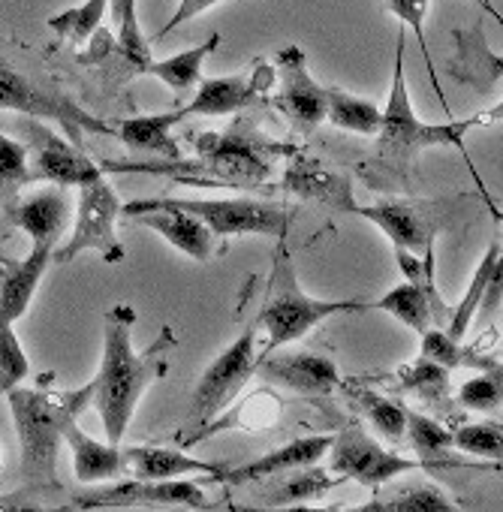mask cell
I'll use <instances>...</instances> for the list:
<instances>
[{"mask_svg": "<svg viewBox=\"0 0 503 512\" xmlns=\"http://www.w3.org/2000/svg\"><path fill=\"white\" fill-rule=\"evenodd\" d=\"M136 311L130 305H112L103 314V359L91 383V407H97L106 440L121 446L142 395L169 374L172 353L178 347L175 329L163 326L145 347H133Z\"/></svg>", "mask_w": 503, "mask_h": 512, "instance_id": "obj_1", "label": "cell"}, {"mask_svg": "<svg viewBox=\"0 0 503 512\" xmlns=\"http://www.w3.org/2000/svg\"><path fill=\"white\" fill-rule=\"evenodd\" d=\"M7 404L16 422L22 473L28 485H40L49 491L58 488L55 467L64 446V431L91 407V383L70 392H49L46 386H16L13 392H7Z\"/></svg>", "mask_w": 503, "mask_h": 512, "instance_id": "obj_2", "label": "cell"}, {"mask_svg": "<svg viewBox=\"0 0 503 512\" xmlns=\"http://www.w3.org/2000/svg\"><path fill=\"white\" fill-rule=\"evenodd\" d=\"M362 311H368V302H362V299H314V296H308L299 284L287 238H278L269 284H266V299H263V308L257 317V326L266 329V344H263V350H257V362L302 341L314 326H320L329 317L362 314Z\"/></svg>", "mask_w": 503, "mask_h": 512, "instance_id": "obj_3", "label": "cell"}, {"mask_svg": "<svg viewBox=\"0 0 503 512\" xmlns=\"http://www.w3.org/2000/svg\"><path fill=\"white\" fill-rule=\"evenodd\" d=\"M199 154V175L205 187H263L272 178L275 160L296 154L293 145L260 133L254 118H238L226 133L193 136Z\"/></svg>", "mask_w": 503, "mask_h": 512, "instance_id": "obj_4", "label": "cell"}, {"mask_svg": "<svg viewBox=\"0 0 503 512\" xmlns=\"http://www.w3.org/2000/svg\"><path fill=\"white\" fill-rule=\"evenodd\" d=\"M404 49H407V37L404 31L398 34V43H395V70H392V94H389V103L383 112V121H380V148H392V151H401V154H419L425 148H437V145H455L464 151V136L467 130L479 127V124H488L500 115V106L491 109V115H476V118H467V121H452V124H425L416 118L413 112V103H410V94H407V79H404Z\"/></svg>", "mask_w": 503, "mask_h": 512, "instance_id": "obj_5", "label": "cell"}, {"mask_svg": "<svg viewBox=\"0 0 503 512\" xmlns=\"http://www.w3.org/2000/svg\"><path fill=\"white\" fill-rule=\"evenodd\" d=\"M257 329H260L257 323H250L202 371V377L193 389V398H190V410H187V419L196 431L211 425L241 395V389L250 383V377L257 374Z\"/></svg>", "mask_w": 503, "mask_h": 512, "instance_id": "obj_6", "label": "cell"}, {"mask_svg": "<svg viewBox=\"0 0 503 512\" xmlns=\"http://www.w3.org/2000/svg\"><path fill=\"white\" fill-rule=\"evenodd\" d=\"M118 217H121V199L109 184L106 172L79 184V214L73 232L61 247H55L52 263H73L85 250H97L109 266L124 263L127 247L121 244L115 229Z\"/></svg>", "mask_w": 503, "mask_h": 512, "instance_id": "obj_7", "label": "cell"}, {"mask_svg": "<svg viewBox=\"0 0 503 512\" xmlns=\"http://www.w3.org/2000/svg\"><path fill=\"white\" fill-rule=\"evenodd\" d=\"M175 208L199 217L211 235L217 238H235V235H266V238H287L290 223L296 220V208L287 202L272 199H247V196H229V199H172Z\"/></svg>", "mask_w": 503, "mask_h": 512, "instance_id": "obj_8", "label": "cell"}, {"mask_svg": "<svg viewBox=\"0 0 503 512\" xmlns=\"http://www.w3.org/2000/svg\"><path fill=\"white\" fill-rule=\"evenodd\" d=\"M73 509H211L205 488L193 479H121L88 488L70 500Z\"/></svg>", "mask_w": 503, "mask_h": 512, "instance_id": "obj_9", "label": "cell"}, {"mask_svg": "<svg viewBox=\"0 0 503 512\" xmlns=\"http://www.w3.org/2000/svg\"><path fill=\"white\" fill-rule=\"evenodd\" d=\"M329 470L338 473V479H353L365 488H380L383 482L422 470L416 458H404L386 446H380L359 422L344 425V431L335 434L329 446Z\"/></svg>", "mask_w": 503, "mask_h": 512, "instance_id": "obj_10", "label": "cell"}, {"mask_svg": "<svg viewBox=\"0 0 503 512\" xmlns=\"http://www.w3.org/2000/svg\"><path fill=\"white\" fill-rule=\"evenodd\" d=\"M275 79L278 91L272 106L290 121L296 133L311 136L326 121V88L311 76L308 55L296 43L275 55Z\"/></svg>", "mask_w": 503, "mask_h": 512, "instance_id": "obj_11", "label": "cell"}, {"mask_svg": "<svg viewBox=\"0 0 503 512\" xmlns=\"http://www.w3.org/2000/svg\"><path fill=\"white\" fill-rule=\"evenodd\" d=\"M0 109H10V112H22L31 115L34 121H55L70 142L79 145L82 130H94V133H112L106 124H100L97 118L79 112L73 103H67L58 94L43 91L40 85H34L28 76H22L19 70H13L10 64L0 61Z\"/></svg>", "mask_w": 503, "mask_h": 512, "instance_id": "obj_12", "label": "cell"}, {"mask_svg": "<svg viewBox=\"0 0 503 512\" xmlns=\"http://www.w3.org/2000/svg\"><path fill=\"white\" fill-rule=\"evenodd\" d=\"M28 136V184L49 181L55 187H79L106 172L76 142L64 139L40 121H31Z\"/></svg>", "mask_w": 503, "mask_h": 512, "instance_id": "obj_13", "label": "cell"}, {"mask_svg": "<svg viewBox=\"0 0 503 512\" xmlns=\"http://www.w3.org/2000/svg\"><path fill=\"white\" fill-rule=\"evenodd\" d=\"M437 202H416V199H383L374 205H356L353 214L371 220L389 241L392 247L410 250L422 256L428 247H434V238L443 229Z\"/></svg>", "mask_w": 503, "mask_h": 512, "instance_id": "obj_14", "label": "cell"}, {"mask_svg": "<svg viewBox=\"0 0 503 512\" xmlns=\"http://www.w3.org/2000/svg\"><path fill=\"white\" fill-rule=\"evenodd\" d=\"M121 214L130 217V220H136L139 226H148L163 241H169L175 250H181L184 256H190V260H196V263H208L211 260V253H214V235H211V229L199 217L175 208L166 196L124 202L121 205Z\"/></svg>", "mask_w": 503, "mask_h": 512, "instance_id": "obj_15", "label": "cell"}, {"mask_svg": "<svg viewBox=\"0 0 503 512\" xmlns=\"http://www.w3.org/2000/svg\"><path fill=\"white\" fill-rule=\"evenodd\" d=\"M275 85V70L269 64H257L250 73H235L223 79H199L196 97L184 106V118L190 115H235L254 106Z\"/></svg>", "mask_w": 503, "mask_h": 512, "instance_id": "obj_16", "label": "cell"}, {"mask_svg": "<svg viewBox=\"0 0 503 512\" xmlns=\"http://www.w3.org/2000/svg\"><path fill=\"white\" fill-rule=\"evenodd\" d=\"M335 434H308V437H296L254 461H247L241 467H223L220 473L211 476V482L220 485H247V482H263V479H275V476H287L293 470H305L314 467L332 446Z\"/></svg>", "mask_w": 503, "mask_h": 512, "instance_id": "obj_17", "label": "cell"}, {"mask_svg": "<svg viewBox=\"0 0 503 512\" xmlns=\"http://www.w3.org/2000/svg\"><path fill=\"white\" fill-rule=\"evenodd\" d=\"M257 374L296 395H332L341 389V374L335 359L320 353H272L257 362Z\"/></svg>", "mask_w": 503, "mask_h": 512, "instance_id": "obj_18", "label": "cell"}, {"mask_svg": "<svg viewBox=\"0 0 503 512\" xmlns=\"http://www.w3.org/2000/svg\"><path fill=\"white\" fill-rule=\"evenodd\" d=\"M7 223L28 232L31 247H58L70 223V196L67 187H43L28 196H19L7 208Z\"/></svg>", "mask_w": 503, "mask_h": 512, "instance_id": "obj_19", "label": "cell"}, {"mask_svg": "<svg viewBox=\"0 0 503 512\" xmlns=\"http://www.w3.org/2000/svg\"><path fill=\"white\" fill-rule=\"evenodd\" d=\"M52 253V247H31L22 260L0 256V326H16L28 314L40 281L52 266Z\"/></svg>", "mask_w": 503, "mask_h": 512, "instance_id": "obj_20", "label": "cell"}, {"mask_svg": "<svg viewBox=\"0 0 503 512\" xmlns=\"http://www.w3.org/2000/svg\"><path fill=\"white\" fill-rule=\"evenodd\" d=\"M284 190L299 196V199H311V202H323L335 211H350L359 205L353 199V181L350 175L320 163V160H311V157H296L293 154V163L284 175Z\"/></svg>", "mask_w": 503, "mask_h": 512, "instance_id": "obj_21", "label": "cell"}, {"mask_svg": "<svg viewBox=\"0 0 503 512\" xmlns=\"http://www.w3.org/2000/svg\"><path fill=\"white\" fill-rule=\"evenodd\" d=\"M121 449H124L130 479L163 482V479H187L190 473H205L211 479L214 473L223 470V467L193 458L190 452L175 449V446H121Z\"/></svg>", "mask_w": 503, "mask_h": 512, "instance_id": "obj_22", "label": "cell"}, {"mask_svg": "<svg viewBox=\"0 0 503 512\" xmlns=\"http://www.w3.org/2000/svg\"><path fill=\"white\" fill-rule=\"evenodd\" d=\"M64 443L73 452V470L79 482L97 485L106 479H118L127 476V461H124V449L115 443H103L97 437H91L88 431L79 428V422L67 425L64 431Z\"/></svg>", "mask_w": 503, "mask_h": 512, "instance_id": "obj_23", "label": "cell"}, {"mask_svg": "<svg viewBox=\"0 0 503 512\" xmlns=\"http://www.w3.org/2000/svg\"><path fill=\"white\" fill-rule=\"evenodd\" d=\"M184 121V109L160 112V115H136L127 118L118 127V139L139 154H160L166 160H178V145L172 139V130Z\"/></svg>", "mask_w": 503, "mask_h": 512, "instance_id": "obj_24", "label": "cell"}, {"mask_svg": "<svg viewBox=\"0 0 503 512\" xmlns=\"http://www.w3.org/2000/svg\"><path fill=\"white\" fill-rule=\"evenodd\" d=\"M494 281H500V235H497V238L488 244V250L482 253V260H479V266L473 269V278H470V284H467L461 302L452 308V317H449V323H446V329H443L452 341H464V335H467V329H470L476 311H479L482 302L488 299V290H491Z\"/></svg>", "mask_w": 503, "mask_h": 512, "instance_id": "obj_25", "label": "cell"}, {"mask_svg": "<svg viewBox=\"0 0 503 512\" xmlns=\"http://www.w3.org/2000/svg\"><path fill=\"white\" fill-rule=\"evenodd\" d=\"M220 46V34L214 31L208 40H202L199 46L187 49V52H178V55H169L163 61H148L139 67V73L145 76H154L160 79L166 88H172L175 94H187V91H196L199 79H202V64L208 55H214Z\"/></svg>", "mask_w": 503, "mask_h": 512, "instance_id": "obj_26", "label": "cell"}, {"mask_svg": "<svg viewBox=\"0 0 503 512\" xmlns=\"http://www.w3.org/2000/svg\"><path fill=\"white\" fill-rule=\"evenodd\" d=\"M407 434L416 449V461L422 470H437V467H452V431L443 428L437 419L422 416L416 410H407Z\"/></svg>", "mask_w": 503, "mask_h": 512, "instance_id": "obj_27", "label": "cell"}, {"mask_svg": "<svg viewBox=\"0 0 503 512\" xmlns=\"http://www.w3.org/2000/svg\"><path fill=\"white\" fill-rule=\"evenodd\" d=\"M326 121H332L338 130H350L359 136H377L383 112L377 103L347 94L341 88H326Z\"/></svg>", "mask_w": 503, "mask_h": 512, "instance_id": "obj_28", "label": "cell"}, {"mask_svg": "<svg viewBox=\"0 0 503 512\" xmlns=\"http://www.w3.org/2000/svg\"><path fill=\"white\" fill-rule=\"evenodd\" d=\"M368 311H383V314H392L395 320H401L407 329H413L416 335H425L428 329H434V314H431V305L425 299V293L404 281L398 287H392L386 296H380L377 302H368Z\"/></svg>", "mask_w": 503, "mask_h": 512, "instance_id": "obj_29", "label": "cell"}, {"mask_svg": "<svg viewBox=\"0 0 503 512\" xmlns=\"http://www.w3.org/2000/svg\"><path fill=\"white\" fill-rule=\"evenodd\" d=\"M419 338H422V344H419V353H422V356H419V359H428V362L446 368L449 374H452L455 368H482V371L497 368V362L482 359V356H473V350L461 347V341H452L443 329H428V332L419 335Z\"/></svg>", "mask_w": 503, "mask_h": 512, "instance_id": "obj_30", "label": "cell"}, {"mask_svg": "<svg viewBox=\"0 0 503 512\" xmlns=\"http://www.w3.org/2000/svg\"><path fill=\"white\" fill-rule=\"evenodd\" d=\"M109 4H112V0H85V4H79V7L64 10L61 16H52L49 19V28L64 43L82 46V43H88L100 31L103 16L109 13Z\"/></svg>", "mask_w": 503, "mask_h": 512, "instance_id": "obj_31", "label": "cell"}, {"mask_svg": "<svg viewBox=\"0 0 503 512\" xmlns=\"http://www.w3.org/2000/svg\"><path fill=\"white\" fill-rule=\"evenodd\" d=\"M356 404L365 410L368 422L377 428L380 437H386L392 443H401L407 437V410L401 404H395L392 398L377 395L371 389H359L356 392Z\"/></svg>", "mask_w": 503, "mask_h": 512, "instance_id": "obj_32", "label": "cell"}, {"mask_svg": "<svg viewBox=\"0 0 503 512\" xmlns=\"http://www.w3.org/2000/svg\"><path fill=\"white\" fill-rule=\"evenodd\" d=\"M136 4H139V0H112L109 10H112V16H115V22H118V49H121V55H124L130 64H136V70H139L142 64L151 61V55H148V40H145L142 31H139Z\"/></svg>", "mask_w": 503, "mask_h": 512, "instance_id": "obj_33", "label": "cell"}, {"mask_svg": "<svg viewBox=\"0 0 503 512\" xmlns=\"http://www.w3.org/2000/svg\"><path fill=\"white\" fill-rule=\"evenodd\" d=\"M31 377V359L16 335V326H0V398Z\"/></svg>", "mask_w": 503, "mask_h": 512, "instance_id": "obj_34", "label": "cell"}, {"mask_svg": "<svg viewBox=\"0 0 503 512\" xmlns=\"http://www.w3.org/2000/svg\"><path fill=\"white\" fill-rule=\"evenodd\" d=\"M386 512H464L443 488L422 482L398 491L392 500H386Z\"/></svg>", "mask_w": 503, "mask_h": 512, "instance_id": "obj_35", "label": "cell"}, {"mask_svg": "<svg viewBox=\"0 0 503 512\" xmlns=\"http://www.w3.org/2000/svg\"><path fill=\"white\" fill-rule=\"evenodd\" d=\"M452 449L476 458H500L503 449V431L497 422H476V425H461L452 431Z\"/></svg>", "mask_w": 503, "mask_h": 512, "instance_id": "obj_36", "label": "cell"}, {"mask_svg": "<svg viewBox=\"0 0 503 512\" xmlns=\"http://www.w3.org/2000/svg\"><path fill=\"white\" fill-rule=\"evenodd\" d=\"M401 386L407 392H416V395L428 398V401H437V398L443 401L446 392H449V371L428 362V359H419L413 368L401 371Z\"/></svg>", "mask_w": 503, "mask_h": 512, "instance_id": "obj_37", "label": "cell"}, {"mask_svg": "<svg viewBox=\"0 0 503 512\" xmlns=\"http://www.w3.org/2000/svg\"><path fill=\"white\" fill-rule=\"evenodd\" d=\"M458 404L476 413H491L500 407V368L497 371H482L458 389Z\"/></svg>", "mask_w": 503, "mask_h": 512, "instance_id": "obj_38", "label": "cell"}, {"mask_svg": "<svg viewBox=\"0 0 503 512\" xmlns=\"http://www.w3.org/2000/svg\"><path fill=\"white\" fill-rule=\"evenodd\" d=\"M386 10L407 28L416 31V43L422 49V58L428 64V73H431V82L434 88L440 91L437 85V76H434V64H431V55H428V43H425V19H428V0H386Z\"/></svg>", "mask_w": 503, "mask_h": 512, "instance_id": "obj_39", "label": "cell"}, {"mask_svg": "<svg viewBox=\"0 0 503 512\" xmlns=\"http://www.w3.org/2000/svg\"><path fill=\"white\" fill-rule=\"evenodd\" d=\"M0 184H28V145L0 130Z\"/></svg>", "mask_w": 503, "mask_h": 512, "instance_id": "obj_40", "label": "cell"}, {"mask_svg": "<svg viewBox=\"0 0 503 512\" xmlns=\"http://www.w3.org/2000/svg\"><path fill=\"white\" fill-rule=\"evenodd\" d=\"M46 494L49 488H40V485H25L19 491L0 494V512H73L70 503H61V506L46 503Z\"/></svg>", "mask_w": 503, "mask_h": 512, "instance_id": "obj_41", "label": "cell"}, {"mask_svg": "<svg viewBox=\"0 0 503 512\" xmlns=\"http://www.w3.org/2000/svg\"><path fill=\"white\" fill-rule=\"evenodd\" d=\"M217 4H223V0H181L178 4V10L172 13V19L163 25V31L157 34V40H163V37H169L175 28H181L184 22H190V19H196V16H202L205 10H211V7H217Z\"/></svg>", "mask_w": 503, "mask_h": 512, "instance_id": "obj_42", "label": "cell"}, {"mask_svg": "<svg viewBox=\"0 0 503 512\" xmlns=\"http://www.w3.org/2000/svg\"><path fill=\"white\" fill-rule=\"evenodd\" d=\"M232 512H332L338 503L332 506H308V503H284V506H235V503H226Z\"/></svg>", "mask_w": 503, "mask_h": 512, "instance_id": "obj_43", "label": "cell"}, {"mask_svg": "<svg viewBox=\"0 0 503 512\" xmlns=\"http://www.w3.org/2000/svg\"><path fill=\"white\" fill-rule=\"evenodd\" d=\"M332 512H386V500L383 497H374V500L359 503V506H335Z\"/></svg>", "mask_w": 503, "mask_h": 512, "instance_id": "obj_44", "label": "cell"}, {"mask_svg": "<svg viewBox=\"0 0 503 512\" xmlns=\"http://www.w3.org/2000/svg\"><path fill=\"white\" fill-rule=\"evenodd\" d=\"M476 4H479V7H482V10H485V13H488V16H491L497 25H503V16H500V10L491 4V0H476Z\"/></svg>", "mask_w": 503, "mask_h": 512, "instance_id": "obj_45", "label": "cell"}]
</instances>
